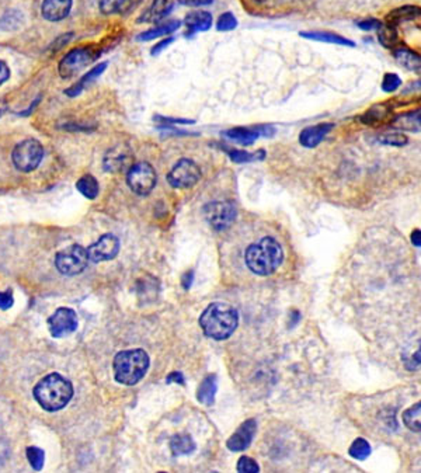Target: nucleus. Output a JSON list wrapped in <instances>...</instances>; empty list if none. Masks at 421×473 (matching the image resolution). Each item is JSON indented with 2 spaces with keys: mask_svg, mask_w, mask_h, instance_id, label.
Wrapping results in <instances>:
<instances>
[{
  "mask_svg": "<svg viewBox=\"0 0 421 473\" xmlns=\"http://www.w3.org/2000/svg\"><path fill=\"white\" fill-rule=\"evenodd\" d=\"M244 260L251 272L267 277L278 269L283 260V251L274 237L265 236L247 247Z\"/></svg>",
  "mask_w": 421,
  "mask_h": 473,
  "instance_id": "obj_3",
  "label": "nucleus"
},
{
  "mask_svg": "<svg viewBox=\"0 0 421 473\" xmlns=\"http://www.w3.org/2000/svg\"><path fill=\"white\" fill-rule=\"evenodd\" d=\"M203 216L209 226L218 232L229 229L236 220V206L229 201H215L203 206Z\"/></svg>",
  "mask_w": 421,
  "mask_h": 473,
  "instance_id": "obj_8",
  "label": "nucleus"
},
{
  "mask_svg": "<svg viewBox=\"0 0 421 473\" xmlns=\"http://www.w3.org/2000/svg\"><path fill=\"white\" fill-rule=\"evenodd\" d=\"M27 459L34 470H41L44 467L45 452L38 446H28L27 448Z\"/></svg>",
  "mask_w": 421,
  "mask_h": 473,
  "instance_id": "obj_36",
  "label": "nucleus"
},
{
  "mask_svg": "<svg viewBox=\"0 0 421 473\" xmlns=\"http://www.w3.org/2000/svg\"><path fill=\"white\" fill-rule=\"evenodd\" d=\"M132 157L133 156L129 147L123 145H118L107 150L104 160H102V167L105 171H111V173H118L125 168L129 170L132 166Z\"/></svg>",
  "mask_w": 421,
  "mask_h": 473,
  "instance_id": "obj_14",
  "label": "nucleus"
},
{
  "mask_svg": "<svg viewBox=\"0 0 421 473\" xmlns=\"http://www.w3.org/2000/svg\"><path fill=\"white\" fill-rule=\"evenodd\" d=\"M333 128H334V125L330 124V122H323V124L306 126L299 133V143L305 147H309V149L316 147Z\"/></svg>",
  "mask_w": 421,
  "mask_h": 473,
  "instance_id": "obj_16",
  "label": "nucleus"
},
{
  "mask_svg": "<svg viewBox=\"0 0 421 473\" xmlns=\"http://www.w3.org/2000/svg\"><path fill=\"white\" fill-rule=\"evenodd\" d=\"M173 1L174 0H154L145 17V21H159L166 17L173 8Z\"/></svg>",
  "mask_w": 421,
  "mask_h": 473,
  "instance_id": "obj_30",
  "label": "nucleus"
},
{
  "mask_svg": "<svg viewBox=\"0 0 421 473\" xmlns=\"http://www.w3.org/2000/svg\"><path fill=\"white\" fill-rule=\"evenodd\" d=\"M119 251V240L116 236L111 233L102 234L95 243L90 244L87 247L88 260L93 262H101L108 261L116 257Z\"/></svg>",
  "mask_w": 421,
  "mask_h": 473,
  "instance_id": "obj_12",
  "label": "nucleus"
},
{
  "mask_svg": "<svg viewBox=\"0 0 421 473\" xmlns=\"http://www.w3.org/2000/svg\"><path fill=\"white\" fill-rule=\"evenodd\" d=\"M403 424L413 432L421 431V401L413 404L401 414Z\"/></svg>",
  "mask_w": 421,
  "mask_h": 473,
  "instance_id": "obj_27",
  "label": "nucleus"
},
{
  "mask_svg": "<svg viewBox=\"0 0 421 473\" xmlns=\"http://www.w3.org/2000/svg\"><path fill=\"white\" fill-rule=\"evenodd\" d=\"M76 188H77V191H79L83 196H86V198H88V199L97 198V195H98V192H100V185H98L97 180H95L91 174H84V175H81V177L77 180V182H76Z\"/></svg>",
  "mask_w": 421,
  "mask_h": 473,
  "instance_id": "obj_28",
  "label": "nucleus"
},
{
  "mask_svg": "<svg viewBox=\"0 0 421 473\" xmlns=\"http://www.w3.org/2000/svg\"><path fill=\"white\" fill-rule=\"evenodd\" d=\"M14 303V296H13V291L7 289L0 292V309L1 310H7L13 306Z\"/></svg>",
  "mask_w": 421,
  "mask_h": 473,
  "instance_id": "obj_40",
  "label": "nucleus"
},
{
  "mask_svg": "<svg viewBox=\"0 0 421 473\" xmlns=\"http://www.w3.org/2000/svg\"><path fill=\"white\" fill-rule=\"evenodd\" d=\"M97 56H98V52L91 46H80V48L72 49L59 62L58 70H59L60 77L62 79L73 77L79 70L90 65Z\"/></svg>",
  "mask_w": 421,
  "mask_h": 473,
  "instance_id": "obj_7",
  "label": "nucleus"
},
{
  "mask_svg": "<svg viewBox=\"0 0 421 473\" xmlns=\"http://www.w3.org/2000/svg\"><path fill=\"white\" fill-rule=\"evenodd\" d=\"M349 455L354 458V459H358V460H363L366 459L369 455H370V445L368 444L366 439L363 438H356L351 446H349Z\"/></svg>",
  "mask_w": 421,
  "mask_h": 473,
  "instance_id": "obj_34",
  "label": "nucleus"
},
{
  "mask_svg": "<svg viewBox=\"0 0 421 473\" xmlns=\"http://www.w3.org/2000/svg\"><path fill=\"white\" fill-rule=\"evenodd\" d=\"M420 14H421V10L417 6H403V7H397L393 11H390L386 17V21H387V25L396 27L399 22L413 20L418 17Z\"/></svg>",
  "mask_w": 421,
  "mask_h": 473,
  "instance_id": "obj_25",
  "label": "nucleus"
},
{
  "mask_svg": "<svg viewBox=\"0 0 421 473\" xmlns=\"http://www.w3.org/2000/svg\"><path fill=\"white\" fill-rule=\"evenodd\" d=\"M377 142L386 146H394V147H401L408 143V138L399 132V131H390V132H383L377 136Z\"/></svg>",
  "mask_w": 421,
  "mask_h": 473,
  "instance_id": "obj_32",
  "label": "nucleus"
},
{
  "mask_svg": "<svg viewBox=\"0 0 421 473\" xmlns=\"http://www.w3.org/2000/svg\"><path fill=\"white\" fill-rule=\"evenodd\" d=\"M156 119H157V121H161V122H164L166 125H167V124H184V125H187V124H194V121H192V119H182V118H168V116H161V115H157V116H156Z\"/></svg>",
  "mask_w": 421,
  "mask_h": 473,
  "instance_id": "obj_43",
  "label": "nucleus"
},
{
  "mask_svg": "<svg viewBox=\"0 0 421 473\" xmlns=\"http://www.w3.org/2000/svg\"><path fill=\"white\" fill-rule=\"evenodd\" d=\"M6 108H7V105H6V101H4L3 98H0V116L3 115V112L6 111Z\"/></svg>",
  "mask_w": 421,
  "mask_h": 473,
  "instance_id": "obj_50",
  "label": "nucleus"
},
{
  "mask_svg": "<svg viewBox=\"0 0 421 473\" xmlns=\"http://www.w3.org/2000/svg\"><path fill=\"white\" fill-rule=\"evenodd\" d=\"M170 451L174 456L189 455L195 451V442L188 434H177L170 439Z\"/></svg>",
  "mask_w": 421,
  "mask_h": 473,
  "instance_id": "obj_24",
  "label": "nucleus"
},
{
  "mask_svg": "<svg viewBox=\"0 0 421 473\" xmlns=\"http://www.w3.org/2000/svg\"><path fill=\"white\" fill-rule=\"evenodd\" d=\"M380 21L376 20V18H366V20H362L358 22V27L361 29H365V31H370V29H379L380 27Z\"/></svg>",
  "mask_w": 421,
  "mask_h": 473,
  "instance_id": "obj_42",
  "label": "nucleus"
},
{
  "mask_svg": "<svg viewBox=\"0 0 421 473\" xmlns=\"http://www.w3.org/2000/svg\"><path fill=\"white\" fill-rule=\"evenodd\" d=\"M107 69V63L102 62V63H98L95 67H93L91 70H88L77 83H74L73 86H70L69 88H66V94L69 97H76L79 95L84 88L86 86H88L90 83H93L97 77H100L102 74V72Z\"/></svg>",
  "mask_w": 421,
  "mask_h": 473,
  "instance_id": "obj_22",
  "label": "nucleus"
},
{
  "mask_svg": "<svg viewBox=\"0 0 421 473\" xmlns=\"http://www.w3.org/2000/svg\"><path fill=\"white\" fill-rule=\"evenodd\" d=\"M237 25V20L236 17L232 14V13H223L219 18H218V22H216V28L219 31H230L233 28H236Z\"/></svg>",
  "mask_w": 421,
  "mask_h": 473,
  "instance_id": "obj_38",
  "label": "nucleus"
},
{
  "mask_svg": "<svg viewBox=\"0 0 421 473\" xmlns=\"http://www.w3.org/2000/svg\"><path fill=\"white\" fill-rule=\"evenodd\" d=\"M72 0H44L41 14L48 21H60L70 13Z\"/></svg>",
  "mask_w": 421,
  "mask_h": 473,
  "instance_id": "obj_17",
  "label": "nucleus"
},
{
  "mask_svg": "<svg viewBox=\"0 0 421 473\" xmlns=\"http://www.w3.org/2000/svg\"><path fill=\"white\" fill-rule=\"evenodd\" d=\"M226 138L240 143V145H251L254 140H257L260 136H272L275 133V129L269 125H257V126H236L230 128L223 132Z\"/></svg>",
  "mask_w": 421,
  "mask_h": 473,
  "instance_id": "obj_13",
  "label": "nucleus"
},
{
  "mask_svg": "<svg viewBox=\"0 0 421 473\" xmlns=\"http://www.w3.org/2000/svg\"><path fill=\"white\" fill-rule=\"evenodd\" d=\"M392 125L396 129H401V131H411V132L420 131L421 129V108L396 115L392 121Z\"/></svg>",
  "mask_w": 421,
  "mask_h": 473,
  "instance_id": "obj_21",
  "label": "nucleus"
},
{
  "mask_svg": "<svg viewBox=\"0 0 421 473\" xmlns=\"http://www.w3.org/2000/svg\"><path fill=\"white\" fill-rule=\"evenodd\" d=\"M410 240L415 247L421 248V230L420 229H414L410 234Z\"/></svg>",
  "mask_w": 421,
  "mask_h": 473,
  "instance_id": "obj_47",
  "label": "nucleus"
},
{
  "mask_svg": "<svg viewBox=\"0 0 421 473\" xmlns=\"http://www.w3.org/2000/svg\"><path fill=\"white\" fill-rule=\"evenodd\" d=\"M393 55L401 67L407 69L408 72L421 73V55H418L417 52L406 46H397L394 48Z\"/></svg>",
  "mask_w": 421,
  "mask_h": 473,
  "instance_id": "obj_19",
  "label": "nucleus"
},
{
  "mask_svg": "<svg viewBox=\"0 0 421 473\" xmlns=\"http://www.w3.org/2000/svg\"><path fill=\"white\" fill-rule=\"evenodd\" d=\"M178 27H180V21H177V20L167 21V22H164V24H160V25H157V27H154V28H150V29L142 32V34L138 36V39H139V41H150V39H154V38H157V36L167 35V34L175 31Z\"/></svg>",
  "mask_w": 421,
  "mask_h": 473,
  "instance_id": "obj_29",
  "label": "nucleus"
},
{
  "mask_svg": "<svg viewBox=\"0 0 421 473\" xmlns=\"http://www.w3.org/2000/svg\"><path fill=\"white\" fill-rule=\"evenodd\" d=\"M239 324L237 310L223 302L210 303L199 316V326L206 337L213 340L229 338Z\"/></svg>",
  "mask_w": 421,
  "mask_h": 473,
  "instance_id": "obj_1",
  "label": "nucleus"
},
{
  "mask_svg": "<svg viewBox=\"0 0 421 473\" xmlns=\"http://www.w3.org/2000/svg\"><path fill=\"white\" fill-rule=\"evenodd\" d=\"M131 7V0H100V10L104 14L123 13Z\"/></svg>",
  "mask_w": 421,
  "mask_h": 473,
  "instance_id": "obj_33",
  "label": "nucleus"
},
{
  "mask_svg": "<svg viewBox=\"0 0 421 473\" xmlns=\"http://www.w3.org/2000/svg\"><path fill=\"white\" fill-rule=\"evenodd\" d=\"M218 390V378L215 373L208 375L206 378H203V380L201 382L199 387H198V393H196V399L205 404V406H210L215 401V394Z\"/></svg>",
  "mask_w": 421,
  "mask_h": 473,
  "instance_id": "obj_23",
  "label": "nucleus"
},
{
  "mask_svg": "<svg viewBox=\"0 0 421 473\" xmlns=\"http://www.w3.org/2000/svg\"><path fill=\"white\" fill-rule=\"evenodd\" d=\"M265 156L264 150H258L257 153H250L247 150H240V149H233L229 150V157L232 159V161L234 163H247L251 160H262Z\"/></svg>",
  "mask_w": 421,
  "mask_h": 473,
  "instance_id": "obj_35",
  "label": "nucleus"
},
{
  "mask_svg": "<svg viewBox=\"0 0 421 473\" xmlns=\"http://www.w3.org/2000/svg\"><path fill=\"white\" fill-rule=\"evenodd\" d=\"M199 178H201V168L191 159L178 160L167 174L168 184L180 189L194 187L199 181Z\"/></svg>",
  "mask_w": 421,
  "mask_h": 473,
  "instance_id": "obj_10",
  "label": "nucleus"
},
{
  "mask_svg": "<svg viewBox=\"0 0 421 473\" xmlns=\"http://www.w3.org/2000/svg\"><path fill=\"white\" fill-rule=\"evenodd\" d=\"M377 39L379 42L386 48V49H394L399 38H397V32L394 29V27L392 25H380L377 29Z\"/></svg>",
  "mask_w": 421,
  "mask_h": 473,
  "instance_id": "obj_31",
  "label": "nucleus"
},
{
  "mask_svg": "<svg viewBox=\"0 0 421 473\" xmlns=\"http://www.w3.org/2000/svg\"><path fill=\"white\" fill-rule=\"evenodd\" d=\"M87 248L80 244H72L65 250H60L55 255V267L56 269L67 277L77 275L84 271L88 262Z\"/></svg>",
  "mask_w": 421,
  "mask_h": 473,
  "instance_id": "obj_6",
  "label": "nucleus"
},
{
  "mask_svg": "<svg viewBox=\"0 0 421 473\" xmlns=\"http://www.w3.org/2000/svg\"><path fill=\"white\" fill-rule=\"evenodd\" d=\"M300 36L314 39V41H321V42H328V44H337V45H345V46H354V42L333 32H326V31H310V32H300Z\"/></svg>",
  "mask_w": 421,
  "mask_h": 473,
  "instance_id": "obj_26",
  "label": "nucleus"
},
{
  "mask_svg": "<svg viewBox=\"0 0 421 473\" xmlns=\"http://www.w3.org/2000/svg\"><path fill=\"white\" fill-rule=\"evenodd\" d=\"M255 431H257V422H255V420H253V418L246 420L237 428V431L227 439L226 446L230 451H234V452L244 451L251 444L253 437L255 435Z\"/></svg>",
  "mask_w": 421,
  "mask_h": 473,
  "instance_id": "obj_15",
  "label": "nucleus"
},
{
  "mask_svg": "<svg viewBox=\"0 0 421 473\" xmlns=\"http://www.w3.org/2000/svg\"><path fill=\"white\" fill-rule=\"evenodd\" d=\"M174 41V38L173 36H167L166 39H163V41H160L159 44H156L154 46H153V49H152V55H159L164 48H167L171 42Z\"/></svg>",
  "mask_w": 421,
  "mask_h": 473,
  "instance_id": "obj_44",
  "label": "nucleus"
},
{
  "mask_svg": "<svg viewBox=\"0 0 421 473\" xmlns=\"http://www.w3.org/2000/svg\"><path fill=\"white\" fill-rule=\"evenodd\" d=\"M20 13L17 11H8L6 13V15L1 18V27L6 28V29H11L14 27H17L20 22L18 21H14V17H17Z\"/></svg>",
  "mask_w": 421,
  "mask_h": 473,
  "instance_id": "obj_41",
  "label": "nucleus"
},
{
  "mask_svg": "<svg viewBox=\"0 0 421 473\" xmlns=\"http://www.w3.org/2000/svg\"><path fill=\"white\" fill-rule=\"evenodd\" d=\"M185 25H187V35H192L198 31H206L212 25V15L208 11L196 10L191 11L185 15Z\"/></svg>",
  "mask_w": 421,
  "mask_h": 473,
  "instance_id": "obj_20",
  "label": "nucleus"
},
{
  "mask_svg": "<svg viewBox=\"0 0 421 473\" xmlns=\"http://www.w3.org/2000/svg\"><path fill=\"white\" fill-rule=\"evenodd\" d=\"M166 382H167V383L175 382V383H180V385H184V376H182L181 372L174 371V372H171V373L166 378Z\"/></svg>",
  "mask_w": 421,
  "mask_h": 473,
  "instance_id": "obj_46",
  "label": "nucleus"
},
{
  "mask_svg": "<svg viewBox=\"0 0 421 473\" xmlns=\"http://www.w3.org/2000/svg\"><path fill=\"white\" fill-rule=\"evenodd\" d=\"M420 364H421V341H420L418 351L411 357V365H408V368H415Z\"/></svg>",
  "mask_w": 421,
  "mask_h": 473,
  "instance_id": "obj_49",
  "label": "nucleus"
},
{
  "mask_svg": "<svg viewBox=\"0 0 421 473\" xmlns=\"http://www.w3.org/2000/svg\"><path fill=\"white\" fill-rule=\"evenodd\" d=\"M48 328L52 337L62 338L77 328V314L70 307H59L48 319Z\"/></svg>",
  "mask_w": 421,
  "mask_h": 473,
  "instance_id": "obj_11",
  "label": "nucleus"
},
{
  "mask_svg": "<svg viewBox=\"0 0 421 473\" xmlns=\"http://www.w3.org/2000/svg\"><path fill=\"white\" fill-rule=\"evenodd\" d=\"M237 472H246V473H257L260 472V466L258 463L251 459L250 456H241L237 462V466H236Z\"/></svg>",
  "mask_w": 421,
  "mask_h": 473,
  "instance_id": "obj_39",
  "label": "nucleus"
},
{
  "mask_svg": "<svg viewBox=\"0 0 421 473\" xmlns=\"http://www.w3.org/2000/svg\"><path fill=\"white\" fill-rule=\"evenodd\" d=\"M44 147L39 140L34 138H28L17 143L11 153L13 164L17 170L29 173L34 171L42 161Z\"/></svg>",
  "mask_w": 421,
  "mask_h": 473,
  "instance_id": "obj_5",
  "label": "nucleus"
},
{
  "mask_svg": "<svg viewBox=\"0 0 421 473\" xmlns=\"http://www.w3.org/2000/svg\"><path fill=\"white\" fill-rule=\"evenodd\" d=\"M157 181L156 171L147 161H139L128 170L126 182L129 188L138 195H147L154 188Z\"/></svg>",
  "mask_w": 421,
  "mask_h": 473,
  "instance_id": "obj_9",
  "label": "nucleus"
},
{
  "mask_svg": "<svg viewBox=\"0 0 421 473\" xmlns=\"http://www.w3.org/2000/svg\"><path fill=\"white\" fill-rule=\"evenodd\" d=\"M178 1L182 3V4H187V6H195V7L206 6V4L212 3V0H178Z\"/></svg>",
  "mask_w": 421,
  "mask_h": 473,
  "instance_id": "obj_48",
  "label": "nucleus"
},
{
  "mask_svg": "<svg viewBox=\"0 0 421 473\" xmlns=\"http://www.w3.org/2000/svg\"><path fill=\"white\" fill-rule=\"evenodd\" d=\"M257 1H265V0H257Z\"/></svg>",
  "mask_w": 421,
  "mask_h": 473,
  "instance_id": "obj_51",
  "label": "nucleus"
},
{
  "mask_svg": "<svg viewBox=\"0 0 421 473\" xmlns=\"http://www.w3.org/2000/svg\"><path fill=\"white\" fill-rule=\"evenodd\" d=\"M36 403L46 411H59L73 397V385L69 379L53 372L42 378L32 390Z\"/></svg>",
  "mask_w": 421,
  "mask_h": 473,
  "instance_id": "obj_2",
  "label": "nucleus"
},
{
  "mask_svg": "<svg viewBox=\"0 0 421 473\" xmlns=\"http://www.w3.org/2000/svg\"><path fill=\"white\" fill-rule=\"evenodd\" d=\"M10 77V67L4 60H0V86Z\"/></svg>",
  "mask_w": 421,
  "mask_h": 473,
  "instance_id": "obj_45",
  "label": "nucleus"
},
{
  "mask_svg": "<svg viewBox=\"0 0 421 473\" xmlns=\"http://www.w3.org/2000/svg\"><path fill=\"white\" fill-rule=\"evenodd\" d=\"M149 365V355L142 348L119 351L112 362L115 380L126 386L136 385L146 375Z\"/></svg>",
  "mask_w": 421,
  "mask_h": 473,
  "instance_id": "obj_4",
  "label": "nucleus"
},
{
  "mask_svg": "<svg viewBox=\"0 0 421 473\" xmlns=\"http://www.w3.org/2000/svg\"><path fill=\"white\" fill-rule=\"evenodd\" d=\"M401 86V79L396 73H386L382 79V90L385 93H393Z\"/></svg>",
  "mask_w": 421,
  "mask_h": 473,
  "instance_id": "obj_37",
  "label": "nucleus"
},
{
  "mask_svg": "<svg viewBox=\"0 0 421 473\" xmlns=\"http://www.w3.org/2000/svg\"><path fill=\"white\" fill-rule=\"evenodd\" d=\"M392 114V105L387 102H376L369 107L359 118L363 125L368 126H377L383 124Z\"/></svg>",
  "mask_w": 421,
  "mask_h": 473,
  "instance_id": "obj_18",
  "label": "nucleus"
}]
</instances>
